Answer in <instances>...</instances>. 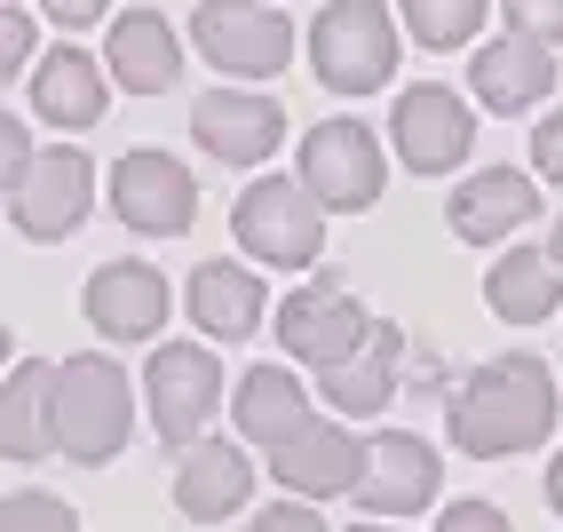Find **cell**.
I'll return each mask as SVG.
<instances>
[{
	"instance_id": "f35d334b",
	"label": "cell",
	"mask_w": 563,
	"mask_h": 532,
	"mask_svg": "<svg viewBox=\"0 0 563 532\" xmlns=\"http://www.w3.org/2000/svg\"><path fill=\"white\" fill-rule=\"evenodd\" d=\"M239 9H271V0H239Z\"/></svg>"
},
{
	"instance_id": "2e32d148",
	"label": "cell",
	"mask_w": 563,
	"mask_h": 532,
	"mask_svg": "<svg viewBox=\"0 0 563 532\" xmlns=\"http://www.w3.org/2000/svg\"><path fill=\"white\" fill-rule=\"evenodd\" d=\"M254 501V462L239 453V437H199V445H183V462H175V509L191 517V524H222V517H239Z\"/></svg>"
},
{
	"instance_id": "e0dca14e",
	"label": "cell",
	"mask_w": 563,
	"mask_h": 532,
	"mask_svg": "<svg viewBox=\"0 0 563 532\" xmlns=\"http://www.w3.org/2000/svg\"><path fill=\"white\" fill-rule=\"evenodd\" d=\"M532 215H540V192H532L523 167H484V175H468L461 192L444 199V222H453L468 247H493V239L523 231Z\"/></svg>"
},
{
	"instance_id": "7a4b0ae2",
	"label": "cell",
	"mask_w": 563,
	"mask_h": 532,
	"mask_svg": "<svg viewBox=\"0 0 563 532\" xmlns=\"http://www.w3.org/2000/svg\"><path fill=\"white\" fill-rule=\"evenodd\" d=\"M135 430V382L103 350H80L56 366V453L80 469L120 462V445Z\"/></svg>"
},
{
	"instance_id": "836d02e7",
	"label": "cell",
	"mask_w": 563,
	"mask_h": 532,
	"mask_svg": "<svg viewBox=\"0 0 563 532\" xmlns=\"http://www.w3.org/2000/svg\"><path fill=\"white\" fill-rule=\"evenodd\" d=\"M41 9H48L64 32H80V24H103V9H111V0H41Z\"/></svg>"
},
{
	"instance_id": "52a82bcc",
	"label": "cell",
	"mask_w": 563,
	"mask_h": 532,
	"mask_svg": "<svg viewBox=\"0 0 563 532\" xmlns=\"http://www.w3.org/2000/svg\"><path fill=\"white\" fill-rule=\"evenodd\" d=\"M111 215L128 222L143 239H183L199 222V183L191 167L175 160V151H128V160H111Z\"/></svg>"
},
{
	"instance_id": "44dd1931",
	"label": "cell",
	"mask_w": 563,
	"mask_h": 532,
	"mask_svg": "<svg viewBox=\"0 0 563 532\" xmlns=\"http://www.w3.org/2000/svg\"><path fill=\"white\" fill-rule=\"evenodd\" d=\"M111 104V80H103V56L88 48H48L32 64V111L48 128H96Z\"/></svg>"
},
{
	"instance_id": "5b68a950",
	"label": "cell",
	"mask_w": 563,
	"mask_h": 532,
	"mask_svg": "<svg viewBox=\"0 0 563 532\" xmlns=\"http://www.w3.org/2000/svg\"><path fill=\"white\" fill-rule=\"evenodd\" d=\"M294 183H302L325 215H365L389 183V160H382V143H373L365 120H318L302 135V175Z\"/></svg>"
},
{
	"instance_id": "8fae6325",
	"label": "cell",
	"mask_w": 563,
	"mask_h": 532,
	"mask_svg": "<svg viewBox=\"0 0 563 532\" xmlns=\"http://www.w3.org/2000/svg\"><path fill=\"white\" fill-rule=\"evenodd\" d=\"M271 477L294 492V501H342V492H357V477H365V445L342 422H318L310 413L302 430H286L271 445Z\"/></svg>"
},
{
	"instance_id": "e575fe53",
	"label": "cell",
	"mask_w": 563,
	"mask_h": 532,
	"mask_svg": "<svg viewBox=\"0 0 563 532\" xmlns=\"http://www.w3.org/2000/svg\"><path fill=\"white\" fill-rule=\"evenodd\" d=\"M548 509L563 517V445H555V462H548Z\"/></svg>"
},
{
	"instance_id": "6da1fadb",
	"label": "cell",
	"mask_w": 563,
	"mask_h": 532,
	"mask_svg": "<svg viewBox=\"0 0 563 532\" xmlns=\"http://www.w3.org/2000/svg\"><path fill=\"white\" fill-rule=\"evenodd\" d=\"M555 373L540 358H493L476 366L468 382L453 390V405H444V430H453V445L468 453V462H508V453H532L555 437Z\"/></svg>"
},
{
	"instance_id": "d4e9b609",
	"label": "cell",
	"mask_w": 563,
	"mask_h": 532,
	"mask_svg": "<svg viewBox=\"0 0 563 532\" xmlns=\"http://www.w3.org/2000/svg\"><path fill=\"white\" fill-rule=\"evenodd\" d=\"M310 422V390L286 366H246L239 373V437L246 445H278L286 430Z\"/></svg>"
},
{
	"instance_id": "603a6c76",
	"label": "cell",
	"mask_w": 563,
	"mask_h": 532,
	"mask_svg": "<svg viewBox=\"0 0 563 532\" xmlns=\"http://www.w3.org/2000/svg\"><path fill=\"white\" fill-rule=\"evenodd\" d=\"M183 302H191V318L214 341H246L262 326V311H271V294H262V279L246 271V262H199L191 286H183Z\"/></svg>"
},
{
	"instance_id": "ffe728a7",
	"label": "cell",
	"mask_w": 563,
	"mask_h": 532,
	"mask_svg": "<svg viewBox=\"0 0 563 532\" xmlns=\"http://www.w3.org/2000/svg\"><path fill=\"white\" fill-rule=\"evenodd\" d=\"M0 453L9 462L56 453V366L48 358H24L0 373Z\"/></svg>"
},
{
	"instance_id": "30bf717a",
	"label": "cell",
	"mask_w": 563,
	"mask_h": 532,
	"mask_svg": "<svg viewBox=\"0 0 563 532\" xmlns=\"http://www.w3.org/2000/svg\"><path fill=\"white\" fill-rule=\"evenodd\" d=\"M389 143H397V160H405L412 175H453V167L468 160V143H476V111H468V96L421 80V88L397 96Z\"/></svg>"
},
{
	"instance_id": "8d00e7d4",
	"label": "cell",
	"mask_w": 563,
	"mask_h": 532,
	"mask_svg": "<svg viewBox=\"0 0 563 532\" xmlns=\"http://www.w3.org/2000/svg\"><path fill=\"white\" fill-rule=\"evenodd\" d=\"M350 532H397V524H389V517H373V524H350Z\"/></svg>"
},
{
	"instance_id": "f546056e",
	"label": "cell",
	"mask_w": 563,
	"mask_h": 532,
	"mask_svg": "<svg viewBox=\"0 0 563 532\" xmlns=\"http://www.w3.org/2000/svg\"><path fill=\"white\" fill-rule=\"evenodd\" d=\"M32 167V128L16 120V111H0V192H16Z\"/></svg>"
},
{
	"instance_id": "7402d4cb",
	"label": "cell",
	"mask_w": 563,
	"mask_h": 532,
	"mask_svg": "<svg viewBox=\"0 0 563 532\" xmlns=\"http://www.w3.org/2000/svg\"><path fill=\"white\" fill-rule=\"evenodd\" d=\"M468 88H476V104L484 111H532L548 88H555V48H540V41H493V48H476V64H468Z\"/></svg>"
},
{
	"instance_id": "5bb4252c",
	"label": "cell",
	"mask_w": 563,
	"mask_h": 532,
	"mask_svg": "<svg viewBox=\"0 0 563 532\" xmlns=\"http://www.w3.org/2000/svg\"><path fill=\"white\" fill-rule=\"evenodd\" d=\"M191 135L222 167H262L286 143V111L271 96H254V88H214V96L191 104Z\"/></svg>"
},
{
	"instance_id": "4316f807",
	"label": "cell",
	"mask_w": 563,
	"mask_h": 532,
	"mask_svg": "<svg viewBox=\"0 0 563 532\" xmlns=\"http://www.w3.org/2000/svg\"><path fill=\"white\" fill-rule=\"evenodd\" d=\"M0 532H80V517H71V501H56V492L24 485L0 501Z\"/></svg>"
},
{
	"instance_id": "ab89813d",
	"label": "cell",
	"mask_w": 563,
	"mask_h": 532,
	"mask_svg": "<svg viewBox=\"0 0 563 532\" xmlns=\"http://www.w3.org/2000/svg\"><path fill=\"white\" fill-rule=\"evenodd\" d=\"M246 532H254V524H246Z\"/></svg>"
},
{
	"instance_id": "ba28073f",
	"label": "cell",
	"mask_w": 563,
	"mask_h": 532,
	"mask_svg": "<svg viewBox=\"0 0 563 532\" xmlns=\"http://www.w3.org/2000/svg\"><path fill=\"white\" fill-rule=\"evenodd\" d=\"M88 207H96V160L80 143H48V151H32V167H24V183L9 192V215H16V231L24 239H71L88 222Z\"/></svg>"
},
{
	"instance_id": "7c38bea8",
	"label": "cell",
	"mask_w": 563,
	"mask_h": 532,
	"mask_svg": "<svg viewBox=\"0 0 563 532\" xmlns=\"http://www.w3.org/2000/svg\"><path fill=\"white\" fill-rule=\"evenodd\" d=\"M437 485H444V462H437V445L429 437H412V430H382L365 445V477L350 501L373 509V517H412V509H429L437 501Z\"/></svg>"
},
{
	"instance_id": "d590c367",
	"label": "cell",
	"mask_w": 563,
	"mask_h": 532,
	"mask_svg": "<svg viewBox=\"0 0 563 532\" xmlns=\"http://www.w3.org/2000/svg\"><path fill=\"white\" fill-rule=\"evenodd\" d=\"M548 254H555V271H563V222H555V239H548Z\"/></svg>"
},
{
	"instance_id": "8992f818",
	"label": "cell",
	"mask_w": 563,
	"mask_h": 532,
	"mask_svg": "<svg viewBox=\"0 0 563 532\" xmlns=\"http://www.w3.org/2000/svg\"><path fill=\"white\" fill-rule=\"evenodd\" d=\"M143 405H152V430L167 445H199L222 405V366L207 341H159L143 366Z\"/></svg>"
},
{
	"instance_id": "4fadbf2b",
	"label": "cell",
	"mask_w": 563,
	"mask_h": 532,
	"mask_svg": "<svg viewBox=\"0 0 563 532\" xmlns=\"http://www.w3.org/2000/svg\"><path fill=\"white\" fill-rule=\"evenodd\" d=\"M365 326H373V311L350 294V286H333V279H318V286H302V294H286V311H278V341L302 366H342L357 341H365Z\"/></svg>"
},
{
	"instance_id": "277c9868",
	"label": "cell",
	"mask_w": 563,
	"mask_h": 532,
	"mask_svg": "<svg viewBox=\"0 0 563 532\" xmlns=\"http://www.w3.org/2000/svg\"><path fill=\"white\" fill-rule=\"evenodd\" d=\"M231 231H239V247L254 262H271V271H310V262L325 254V207L294 175H262V183L239 192Z\"/></svg>"
},
{
	"instance_id": "d6986e66",
	"label": "cell",
	"mask_w": 563,
	"mask_h": 532,
	"mask_svg": "<svg viewBox=\"0 0 563 532\" xmlns=\"http://www.w3.org/2000/svg\"><path fill=\"white\" fill-rule=\"evenodd\" d=\"M397 358H405V334L373 318L357 350H350L342 366H325V373H318L325 405H333V413H350V422H365V413H382V405L397 398Z\"/></svg>"
},
{
	"instance_id": "74e56055",
	"label": "cell",
	"mask_w": 563,
	"mask_h": 532,
	"mask_svg": "<svg viewBox=\"0 0 563 532\" xmlns=\"http://www.w3.org/2000/svg\"><path fill=\"white\" fill-rule=\"evenodd\" d=\"M0 373H9V326H0Z\"/></svg>"
},
{
	"instance_id": "ac0fdd59",
	"label": "cell",
	"mask_w": 563,
	"mask_h": 532,
	"mask_svg": "<svg viewBox=\"0 0 563 532\" xmlns=\"http://www.w3.org/2000/svg\"><path fill=\"white\" fill-rule=\"evenodd\" d=\"M103 64H111V88L128 96H167L175 88V24L159 9H128L111 17V41H103Z\"/></svg>"
},
{
	"instance_id": "4dcf8cb0",
	"label": "cell",
	"mask_w": 563,
	"mask_h": 532,
	"mask_svg": "<svg viewBox=\"0 0 563 532\" xmlns=\"http://www.w3.org/2000/svg\"><path fill=\"white\" fill-rule=\"evenodd\" d=\"M437 532H516L508 524V509H493V501H453L437 517Z\"/></svg>"
},
{
	"instance_id": "9a60e30c",
	"label": "cell",
	"mask_w": 563,
	"mask_h": 532,
	"mask_svg": "<svg viewBox=\"0 0 563 532\" xmlns=\"http://www.w3.org/2000/svg\"><path fill=\"white\" fill-rule=\"evenodd\" d=\"M80 311L103 341H152L167 326V279H159V262H103V271L88 279L80 294Z\"/></svg>"
},
{
	"instance_id": "83f0119b",
	"label": "cell",
	"mask_w": 563,
	"mask_h": 532,
	"mask_svg": "<svg viewBox=\"0 0 563 532\" xmlns=\"http://www.w3.org/2000/svg\"><path fill=\"white\" fill-rule=\"evenodd\" d=\"M500 17H508L516 41H540V48L563 41V0H500Z\"/></svg>"
},
{
	"instance_id": "9c48e42d",
	"label": "cell",
	"mask_w": 563,
	"mask_h": 532,
	"mask_svg": "<svg viewBox=\"0 0 563 532\" xmlns=\"http://www.w3.org/2000/svg\"><path fill=\"white\" fill-rule=\"evenodd\" d=\"M191 41H199V56L214 72H231V80H271V72H286V56H294V24H286V9L207 0L191 17Z\"/></svg>"
},
{
	"instance_id": "1f68e13d",
	"label": "cell",
	"mask_w": 563,
	"mask_h": 532,
	"mask_svg": "<svg viewBox=\"0 0 563 532\" xmlns=\"http://www.w3.org/2000/svg\"><path fill=\"white\" fill-rule=\"evenodd\" d=\"M254 532H325V517H318L310 501H294V492H286L278 509H254Z\"/></svg>"
},
{
	"instance_id": "d6a6232c",
	"label": "cell",
	"mask_w": 563,
	"mask_h": 532,
	"mask_svg": "<svg viewBox=\"0 0 563 532\" xmlns=\"http://www.w3.org/2000/svg\"><path fill=\"white\" fill-rule=\"evenodd\" d=\"M532 167H540L548 183H563V104L548 111L540 128H532Z\"/></svg>"
},
{
	"instance_id": "484cf974",
	"label": "cell",
	"mask_w": 563,
	"mask_h": 532,
	"mask_svg": "<svg viewBox=\"0 0 563 532\" xmlns=\"http://www.w3.org/2000/svg\"><path fill=\"white\" fill-rule=\"evenodd\" d=\"M484 24V0H405V32L421 48H468Z\"/></svg>"
},
{
	"instance_id": "f1b7e54d",
	"label": "cell",
	"mask_w": 563,
	"mask_h": 532,
	"mask_svg": "<svg viewBox=\"0 0 563 532\" xmlns=\"http://www.w3.org/2000/svg\"><path fill=\"white\" fill-rule=\"evenodd\" d=\"M24 64H32V17L0 0V88H9L16 72H24Z\"/></svg>"
},
{
	"instance_id": "cb8c5ba5",
	"label": "cell",
	"mask_w": 563,
	"mask_h": 532,
	"mask_svg": "<svg viewBox=\"0 0 563 532\" xmlns=\"http://www.w3.org/2000/svg\"><path fill=\"white\" fill-rule=\"evenodd\" d=\"M484 302H493V318H508V326H540V318H555V302H563L555 254H548V247H508L493 271H484Z\"/></svg>"
},
{
	"instance_id": "3957f363",
	"label": "cell",
	"mask_w": 563,
	"mask_h": 532,
	"mask_svg": "<svg viewBox=\"0 0 563 532\" xmlns=\"http://www.w3.org/2000/svg\"><path fill=\"white\" fill-rule=\"evenodd\" d=\"M310 64L333 96H373L397 72V24L382 0H325L310 24Z\"/></svg>"
}]
</instances>
